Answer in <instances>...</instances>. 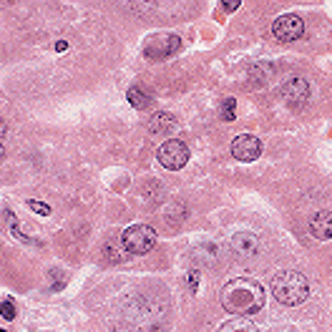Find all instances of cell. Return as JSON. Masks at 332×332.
<instances>
[{
    "label": "cell",
    "mask_w": 332,
    "mask_h": 332,
    "mask_svg": "<svg viewBox=\"0 0 332 332\" xmlns=\"http://www.w3.org/2000/svg\"><path fill=\"white\" fill-rule=\"evenodd\" d=\"M219 302H222V307L227 312H232L237 317H252V315H257V312L264 309L267 292H264V287L257 279L237 277V279H229L222 287Z\"/></svg>",
    "instance_id": "cell-1"
},
{
    "label": "cell",
    "mask_w": 332,
    "mask_h": 332,
    "mask_svg": "<svg viewBox=\"0 0 332 332\" xmlns=\"http://www.w3.org/2000/svg\"><path fill=\"white\" fill-rule=\"evenodd\" d=\"M272 295L277 297V302L287 304V307H297L309 297V282L302 272L295 270H282L272 277L270 284Z\"/></svg>",
    "instance_id": "cell-2"
},
{
    "label": "cell",
    "mask_w": 332,
    "mask_h": 332,
    "mask_svg": "<svg viewBox=\"0 0 332 332\" xmlns=\"http://www.w3.org/2000/svg\"><path fill=\"white\" fill-rule=\"evenodd\" d=\"M121 241H123V249L141 257V254H149L151 249L156 247V232L146 227V224H134L128 227L123 234H121Z\"/></svg>",
    "instance_id": "cell-3"
},
{
    "label": "cell",
    "mask_w": 332,
    "mask_h": 332,
    "mask_svg": "<svg viewBox=\"0 0 332 332\" xmlns=\"http://www.w3.org/2000/svg\"><path fill=\"white\" fill-rule=\"evenodd\" d=\"M156 156H159V164L164 166V169H169V171H176L181 166H186V161H189V146L179 141V139H169V141H164L159 151H156Z\"/></svg>",
    "instance_id": "cell-4"
},
{
    "label": "cell",
    "mask_w": 332,
    "mask_h": 332,
    "mask_svg": "<svg viewBox=\"0 0 332 332\" xmlns=\"http://www.w3.org/2000/svg\"><path fill=\"white\" fill-rule=\"evenodd\" d=\"M181 51V38L174 33H156L144 43V53L149 58H166Z\"/></svg>",
    "instance_id": "cell-5"
},
{
    "label": "cell",
    "mask_w": 332,
    "mask_h": 332,
    "mask_svg": "<svg viewBox=\"0 0 332 332\" xmlns=\"http://www.w3.org/2000/svg\"><path fill=\"white\" fill-rule=\"evenodd\" d=\"M272 33H274L277 40L292 43V40L302 38V33H304V20H302L300 15H295V13L279 15V18L274 20V26H272Z\"/></svg>",
    "instance_id": "cell-6"
},
{
    "label": "cell",
    "mask_w": 332,
    "mask_h": 332,
    "mask_svg": "<svg viewBox=\"0 0 332 332\" xmlns=\"http://www.w3.org/2000/svg\"><path fill=\"white\" fill-rule=\"evenodd\" d=\"M232 156H234L237 161H241V164L257 161V159L262 156V144H259V139H257V136H249V134L237 136V139L232 141Z\"/></svg>",
    "instance_id": "cell-7"
},
{
    "label": "cell",
    "mask_w": 332,
    "mask_h": 332,
    "mask_svg": "<svg viewBox=\"0 0 332 332\" xmlns=\"http://www.w3.org/2000/svg\"><path fill=\"white\" fill-rule=\"evenodd\" d=\"M282 98H284L290 106L302 108V106L309 101V83H307L302 76H295V78L284 81V86H282Z\"/></svg>",
    "instance_id": "cell-8"
},
{
    "label": "cell",
    "mask_w": 332,
    "mask_h": 332,
    "mask_svg": "<svg viewBox=\"0 0 332 332\" xmlns=\"http://www.w3.org/2000/svg\"><path fill=\"white\" fill-rule=\"evenodd\" d=\"M309 234L320 241L332 239V211L322 209L309 216Z\"/></svg>",
    "instance_id": "cell-9"
},
{
    "label": "cell",
    "mask_w": 332,
    "mask_h": 332,
    "mask_svg": "<svg viewBox=\"0 0 332 332\" xmlns=\"http://www.w3.org/2000/svg\"><path fill=\"white\" fill-rule=\"evenodd\" d=\"M232 249H234L239 257H257L259 249H262V244H259L254 232H237V234L232 237Z\"/></svg>",
    "instance_id": "cell-10"
},
{
    "label": "cell",
    "mask_w": 332,
    "mask_h": 332,
    "mask_svg": "<svg viewBox=\"0 0 332 332\" xmlns=\"http://www.w3.org/2000/svg\"><path fill=\"white\" fill-rule=\"evenodd\" d=\"M179 128V123L176 119L171 116V114H166V111H159V114H153L149 121V131L156 136V134H174Z\"/></svg>",
    "instance_id": "cell-11"
},
{
    "label": "cell",
    "mask_w": 332,
    "mask_h": 332,
    "mask_svg": "<svg viewBox=\"0 0 332 332\" xmlns=\"http://www.w3.org/2000/svg\"><path fill=\"white\" fill-rule=\"evenodd\" d=\"M126 98H128V103H131L136 111H146V108H149V103H151L149 96H146L141 88H128V91H126Z\"/></svg>",
    "instance_id": "cell-12"
},
{
    "label": "cell",
    "mask_w": 332,
    "mask_h": 332,
    "mask_svg": "<svg viewBox=\"0 0 332 332\" xmlns=\"http://www.w3.org/2000/svg\"><path fill=\"white\" fill-rule=\"evenodd\" d=\"M5 222H8V227H10V234L15 237L18 241H26V244H38L35 239H30V237H26L23 232H20V227H18V219H15V214L10 209H5Z\"/></svg>",
    "instance_id": "cell-13"
},
{
    "label": "cell",
    "mask_w": 332,
    "mask_h": 332,
    "mask_svg": "<svg viewBox=\"0 0 332 332\" xmlns=\"http://www.w3.org/2000/svg\"><path fill=\"white\" fill-rule=\"evenodd\" d=\"M219 332H259V330H257L252 322H247L244 317H237V320H229V322H224Z\"/></svg>",
    "instance_id": "cell-14"
},
{
    "label": "cell",
    "mask_w": 332,
    "mask_h": 332,
    "mask_svg": "<svg viewBox=\"0 0 332 332\" xmlns=\"http://www.w3.org/2000/svg\"><path fill=\"white\" fill-rule=\"evenodd\" d=\"M48 277H51V292H60V290L65 287V282H68L65 272H60V270H51Z\"/></svg>",
    "instance_id": "cell-15"
},
{
    "label": "cell",
    "mask_w": 332,
    "mask_h": 332,
    "mask_svg": "<svg viewBox=\"0 0 332 332\" xmlns=\"http://www.w3.org/2000/svg\"><path fill=\"white\" fill-rule=\"evenodd\" d=\"M234 108H237V101H234V98H227V101L222 103V119L227 121V123H232V121L237 119Z\"/></svg>",
    "instance_id": "cell-16"
},
{
    "label": "cell",
    "mask_w": 332,
    "mask_h": 332,
    "mask_svg": "<svg viewBox=\"0 0 332 332\" xmlns=\"http://www.w3.org/2000/svg\"><path fill=\"white\" fill-rule=\"evenodd\" d=\"M0 317H5V320H15V304H13V300L0 302Z\"/></svg>",
    "instance_id": "cell-17"
},
{
    "label": "cell",
    "mask_w": 332,
    "mask_h": 332,
    "mask_svg": "<svg viewBox=\"0 0 332 332\" xmlns=\"http://www.w3.org/2000/svg\"><path fill=\"white\" fill-rule=\"evenodd\" d=\"M26 204H28V209H33L35 214H40V216H48V214H51V207H48V204H43V202H35V199H28Z\"/></svg>",
    "instance_id": "cell-18"
},
{
    "label": "cell",
    "mask_w": 332,
    "mask_h": 332,
    "mask_svg": "<svg viewBox=\"0 0 332 332\" xmlns=\"http://www.w3.org/2000/svg\"><path fill=\"white\" fill-rule=\"evenodd\" d=\"M222 8H224L227 13H232V10L241 8V0H224V3H222Z\"/></svg>",
    "instance_id": "cell-19"
},
{
    "label": "cell",
    "mask_w": 332,
    "mask_h": 332,
    "mask_svg": "<svg viewBox=\"0 0 332 332\" xmlns=\"http://www.w3.org/2000/svg\"><path fill=\"white\" fill-rule=\"evenodd\" d=\"M196 282H199V272L189 274V292H196Z\"/></svg>",
    "instance_id": "cell-20"
},
{
    "label": "cell",
    "mask_w": 332,
    "mask_h": 332,
    "mask_svg": "<svg viewBox=\"0 0 332 332\" xmlns=\"http://www.w3.org/2000/svg\"><path fill=\"white\" fill-rule=\"evenodd\" d=\"M56 51H58V53H65V51H68V43H65V40H58V43H56Z\"/></svg>",
    "instance_id": "cell-21"
},
{
    "label": "cell",
    "mask_w": 332,
    "mask_h": 332,
    "mask_svg": "<svg viewBox=\"0 0 332 332\" xmlns=\"http://www.w3.org/2000/svg\"><path fill=\"white\" fill-rule=\"evenodd\" d=\"M5 134H8V126H5V121L0 119V139H3V136H5Z\"/></svg>",
    "instance_id": "cell-22"
},
{
    "label": "cell",
    "mask_w": 332,
    "mask_h": 332,
    "mask_svg": "<svg viewBox=\"0 0 332 332\" xmlns=\"http://www.w3.org/2000/svg\"><path fill=\"white\" fill-rule=\"evenodd\" d=\"M3 159H5V146L0 144V161H3Z\"/></svg>",
    "instance_id": "cell-23"
},
{
    "label": "cell",
    "mask_w": 332,
    "mask_h": 332,
    "mask_svg": "<svg viewBox=\"0 0 332 332\" xmlns=\"http://www.w3.org/2000/svg\"><path fill=\"white\" fill-rule=\"evenodd\" d=\"M0 332H5V330H0Z\"/></svg>",
    "instance_id": "cell-24"
}]
</instances>
